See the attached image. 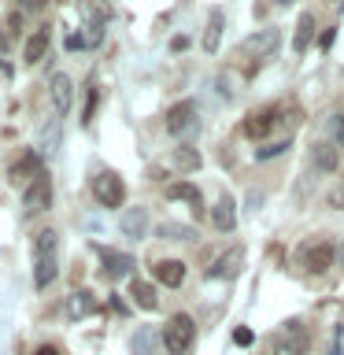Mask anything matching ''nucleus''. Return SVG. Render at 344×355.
<instances>
[{
  "mask_svg": "<svg viewBox=\"0 0 344 355\" xmlns=\"http://www.w3.org/2000/svg\"><path fill=\"white\" fill-rule=\"evenodd\" d=\"M49 93H52V107H55V115H67L74 104V82H71V74H52V82H49Z\"/></svg>",
  "mask_w": 344,
  "mask_h": 355,
  "instance_id": "obj_12",
  "label": "nucleus"
},
{
  "mask_svg": "<svg viewBox=\"0 0 344 355\" xmlns=\"http://www.w3.org/2000/svg\"><path fill=\"white\" fill-rule=\"evenodd\" d=\"M277 44H282V30L277 26H263L244 37V55H252V60H270V55L277 52Z\"/></svg>",
  "mask_w": 344,
  "mask_h": 355,
  "instance_id": "obj_7",
  "label": "nucleus"
},
{
  "mask_svg": "<svg viewBox=\"0 0 344 355\" xmlns=\"http://www.w3.org/2000/svg\"><path fill=\"white\" fill-rule=\"evenodd\" d=\"M326 204L333 207V211H344V182L337 185V189H333V193L326 196Z\"/></svg>",
  "mask_w": 344,
  "mask_h": 355,
  "instance_id": "obj_33",
  "label": "nucleus"
},
{
  "mask_svg": "<svg viewBox=\"0 0 344 355\" xmlns=\"http://www.w3.org/2000/svg\"><path fill=\"white\" fill-rule=\"evenodd\" d=\"M160 340L166 344V352H171V355H189V348H193V340H196V322L189 318L185 311H178V315L166 318Z\"/></svg>",
  "mask_w": 344,
  "mask_h": 355,
  "instance_id": "obj_1",
  "label": "nucleus"
},
{
  "mask_svg": "<svg viewBox=\"0 0 344 355\" xmlns=\"http://www.w3.org/2000/svg\"><path fill=\"white\" fill-rule=\"evenodd\" d=\"M337 263H341V270H344V241H341V248H337Z\"/></svg>",
  "mask_w": 344,
  "mask_h": 355,
  "instance_id": "obj_39",
  "label": "nucleus"
},
{
  "mask_svg": "<svg viewBox=\"0 0 344 355\" xmlns=\"http://www.w3.org/2000/svg\"><path fill=\"white\" fill-rule=\"evenodd\" d=\"M166 200H185V204H193L196 215H204V193H200L193 182H174V185H166Z\"/></svg>",
  "mask_w": 344,
  "mask_h": 355,
  "instance_id": "obj_18",
  "label": "nucleus"
},
{
  "mask_svg": "<svg viewBox=\"0 0 344 355\" xmlns=\"http://www.w3.org/2000/svg\"><path fill=\"white\" fill-rule=\"evenodd\" d=\"M8 52V41H4V33H0V55H4Z\"/></svg>",
  "mask_w": 344,
  "mask_h": 355,
  "instance_id": "obj_40",
  "label": "nucleus"
},
{
  "mask_svg": "<svg viewBox=\"0 0 344 355\" xmlns=\"http://www.w3.org/2000/svg\"><path fill=\"white\" fill-rule=\"evenodd\" d=\"M93 200L100 207H122L126 204V182L115 171H100L93 178Z\"/></svg>",
  "mask_w": 344,
  "mask_h": 355,
  "instance_id": "obj_3",
  "label": "nucleus"
},
{
  "mask_svg": "<svg viewBox=\"0 0 344 355\" xmlns=\"http://www.w3.org/2000/svg\"><path fill=\"white\" fill-rule=\"evenodd\" d=\"M55 274H60V266H55V255H37V259H33V285H37L41 293L55 282Z\"/></svg>",
  "mask_w": 344,
  "mask_h": 355,
  "instance_id": "obj_24",
  "label": "nucleus"
},
{
  "mask_svg": "<svg viewBox=\"0 0 344 355\" xmlns=\"http://www.w3.org/2000/svg\"><path fill=\"white\" fill-rule=\"evenodd\" d=\"M155 340H160V333L152 326H137V333L130 337V352L133 355H152L155 352Z\"/></svg>",
  "mask_w": 344,
  "mask_h": 355,
  "instance_id": "obj_26",
  "label": "nucleus"
},
{
  "mask_svg": "<svg viewBox=\"0 0 344 355\" xmlns=\"http://www.w3.org/2000/svg\"><path fill=\"white\" fill-rule=\"evenodd\" d=\"M171 166L178 174H196L200 171V152L193 148V144H178V148L171 152Z\"/></svg>",
  "mask_w": 344,
  "mask_h": 355,
  "instance_id": "obj_19",
  "label": "nucleus"
},
{
  "mask_svg": "<svg viewBox=\"0 0 344 355\" xmlns=\"http://www.w3.org/2000/svg\"><path fill=\"white\" fill-rule=\"evenodd\" d=\"M215 93H218L222 100H233V96H237V89H233V78H230V74H218V78H215Z\"/></svg>",
  "mask_w": 344,
  "mask_h": 355,
  "instance_id": "obj_29",
  "label": "nucleus"
},
{
  "mask_svg": "<svg viewBox=\"0 0 344 355\" xmlns=\"http://www.w3.org/2000/svg\"><path fill=\"white\" fill-rule=\"evenodd\" d=\"M96 89H89V96H85V111H82V122H85V126H89V122H93V111H96Z\"/></svg>",
  "mask_w": 344,
  "mask_h": 355,
  "instance_id": "obj_32",
  "label": "nucleus"
},
{
  "mask_svg": "<svg viewBox=\"0 0 344 355\" xmlns=\"http://www.w3.org/2000/svg\"><path fill=\"white\" fill-rule=\"evenodd\" d=\"M55 237H60L55 230H37V237H33V259L37 255H55Z\"/></svg>",
  "mask_w": 344,
  "mask_h": 355,
  "instance_id": "obj_28",
  "label": "nucleus"
},
{
  "mask_svg": "<svg viewBox=\"0 0 344 355\" xmlns=\"http://www.w3.org/2000/svg\"><path fill=\"white\" fill-rule=\"evenodd\" d=\"M63 311H67V318H71V322H78V318H89V315L96 311V296L89 293V288H74V293L67 296Z\"/></svg>",
  "mask_w": 344,
  "mask_h": 355,
  "instance_id": "obj_14",
  "label": "nucleus"
},
{
  "mask_svg": "<svg viewBox=\"0 0 344 355\" xmlns=\"http://www.w3.org/2000/svg\"><path fill=\"white\" fill-rule=\"evenodd\" d=\"M152 277L166 288H178L185 282V263L182 259H155L152 263Z\"/></svg>",
  "mask_w": 344,
  "mask_h": 355,
  "instance_id": "obj_13",
  "label": "nucleus"
},
{
  "mask_svg": "<svg viewBox=\"0 0 344 355\" xmlns=\"http://www.w3.org/2000/svg\"><path fill=\"white\" fill-rule=\"evenodd\" d=\"M44 152H55L60 148V122H52V130H44V144H41Z\"/></svg>",
  "mask_w": 344,
  "mask_h": 355,
  "instance_id": "obj_30",
  "label": "nucleus"
},
{
  "mask_svg": "<svg viewBox=\"0 0 344 355\" xmlns=\"http://www.w3.org/2000/svg\"><path fill=\"white\" fill-rule=\"evenodd\" d=\"M33 355H60V348H55V344H41V348L33 352Z\"/></svg>",
  "mask_w": 344,
  "mask_h": 355,
  "instance_id": "obj_38",
  "label": "nucleus"
},
{
  "mask_svg": "<svg viewBox=\"0 0 344 355\" xmlns=\"http://www.w3.org/2000/svg\"><path fill=\"white\" fill-rule=\"evenodd\" d=\"M130 300H133L141 311H155V307H160L155 285H152V282H141V277H133V282H130Z\"/></svg>",
  "mask_w": 344,
  "mask_h": 355,
  "instance_id": "obj_21",
  "label": "nucleus"
},
{
  "mask_svg": "<svg viewBox=\"0 0 344 355\" xmlns=\"http://www.w3.org/2000/svg\"><path fill=\"white\" fill-rule=\"evenodd\" d=\"M233 340H237L241 348H248V344H252V329H237V333H233Z\"/></svg>",
  "mask_w": 344,
  "mask_h": 355,
  "instance_id": "obj_36",
  "label": "nucleus"
},
{
  "mask_svg": "<svg viewBox=\"0 0 344 355\" xmlns=\"http://www.w3.org/2000/svg\"><path fill=\"white\" fill-rule=\"evenodd\" d=\"M82 49H89L85 33H71V37H67V52H82Z\"/></svg>",
  "mask_w": 344,
  "mask_h": 355,
  "instance_id": "obj_34",
  "label": "nucleus"
},
{
  "mask_svg": "<svg viewBox=\"0 0 344 355\" xmlns=\"http://www.w3.org/2000/svg\"><path fill=\"white\" fill-rule=\"evenodd\" d=\"M307 352V329H304V322H285V329L274 337L270 344V355H304Z\"/></svg>",
  "mask_w": 344,
  "mask_h": 355,
  "instance_id": "obj_6",
  "label": "nucleus"
},
{
  "mask_svg": "<svg viewBox=\"0 0 344 355\" xmlns=\"http://www.w3.org/2000/svg\"><path fill=\"white\" fill-rule=\"evenodd\" d=\"M155 237H160V241H174V244H185V241H193L196 233H193V226H185V222L163 218L160 226H155Z\"/></svg>",
  "mask_w": 344,
  "mask_h": 355,
  "instance_id": "obj_22",
  "label": "nucleus"
},
{
  "mask_svg": "<svg viewBox=\"0 0 344 355\" xmlns=\"http://www.w3.org/2000/svg\"><path fill=\"white\" fill-rule=\"evenodd\" d=\"M133 255L126 252H115V248H104L100 252V277L104 282H122V277H130L133 274Z\"/></svg>",
  "mask_w": 344,
  "mask_h": 355,
  "instance_id": "obj_9",
  "label": "nucleus"
},
{
  "mask_svg": "<svg viewBox=\"0 0 344 355\" xmlns=\"http://www.w3.org/2000/svg\"><path fill=\"white\" fill-rule=\"evenodd\" d=\"M49 26H41V30H33L30 37H26V44H22V63L26 67H33V63H41L44 60V52H49Z\"/></svg>",
  "mask_w": 344,
  "mask_h": 355,
  "instance_id": "obj_15",
  "label": "nucleus"
},
{
  "mask_svg": "<svg viewBox=\"0 0 344 355\" xmlns=\"http://www.w3.org/2000/svg\"><path fill=\"white\" fill-rule=\"evenodd\" d=\"M37 174H41V155L33 152V148H26L15 163L8 166V182H11V185H22V189H26Z\"/></svg>",
  "mask_w": 344,
  "mask_h": 355,
  "instance_id": "obj_10",
  "label": "nucleus"
},
{
  "mask_svg": "<svg viewBox=\"0 0 344 355\" xmlns=\"http://www.w3.org/2000/svg\"><path fill=\"white\" fill-rule=\"evenodd\" d=\"M311 37H315V11H300L296 22V37H293V52H307Z\"/></svg>",
  "mask_w": 344,
  "mask_h": 355,
  "instance_id": "obj_25",
  "label": "nucleus"
},
{
  "mask_svg": "<svg viewBox=\"0 0 344 355\" xmlns=\"http://www.w3.org/2000/svg\"><path fill=\"white\" fill-rule=\"evenodd\" d=\"M341 337H344V329L333 333V344H329V355H341Z\"/></svg>",
  "mask_w": 344,
  "mask_h": 355,
  "instance_id": "obj_37",
  "label": "nucleus"
},
{
  "mask_svg": "<svg viewBox=\"0 0 344 355\" xmlns=\"http://www.w3.org/2000/svg\"><path fill=\"white\" fill-rule=\"evenodd\" d=\"M333 263H337V248H333L329 241H307L304 248H300V266H304L307 274H326Z\"/></svg>",
  "mask_w": 344,
  "mask_h": 355,
  "instance_id": "obj_5",
  "label": "nucleus"
},
{
  "mask_svg": "<svg viewBox=\"0 0 344 355\" xmlns=\"http://www.w3.org/2000/svg\"><path fill=\"white\" fill-rule=\"evenodd\" d=\"M274 111H252L248 119H244V137H252V141H263L266 133H270V126H274Z\"/></svg>",
  "mask_w": 344,
  "mask_h": 355,
  "instance_id": "obj_20",
  "label": "nucleus"
},
{
  "mask_svg": "<svg viewBox=\"0 0 344 355\" xmlns=\"http://www.w3.org/2000/svg\"><path fill=\"white\" fill-rule=\"evenodd\" d=\"M337 163H341V155H337V148H333L329 141H318L315 148H311V166H315L318 174H333Z\"/></svg>",
  "mask_w": 344,
  "mask_h": 355,
  "instance_id": "obj_17",
  "label": "nucleus"
},
{
  "mask_svg": "<svg viewBox=\"0 0 344 355\" xmlns=\"http://www.w3.org/2000/svg\"><path fill=\"white\" fill-rule=\"evenodd\" d=\"M326 130L337 137L341 144H344V115H329V122H326Z\"/></svg>",
  "mask_w": 344,
  "mask_h": 355,
  "instance_id": "obj_31",
  "label": "nucleus"
},
{
  "mask_svg": "<svg viewBox=\"0 0 344 355\" xmlns=\"http://www.w3.org/2000/svg\"><path fill=\"white\" fill-rule=\"evenodd\" d=\"M333 41H337V26H326V30H322V37H318V49H329Z\"/></svg>",
  "mask_w": 344,
  "mask_h": 355,
  "instance_id": "obj_35",
  "label": "nucleus"
},
{
  "mask_svg": "<svg viewBox=\"0 0 344 355\" xmlns=\"http://www.w3.org/2000/svg\"><path fill=\"white\" fill-rule=\"evenodd\" d=\"M119 230L126 237H144L148 233V207H126L119 218Z\"/></svg>",
  "mask_w": 344,
  "mask_h": 355,
  "instance_id": "obj_16",
  "label": "nucleus"
},
{
  "mask_svg": "<svg viewBox=\"0 0 344 355\" xmlns=\"http://www.w3.org/2000/svg\"><path fill=\"white\" fill-rule=\"evenodd\" d=\"M241 266H244V248H241V244H230L226 252H218L215 259H211L207 277H211V282H222V277H237Z\"/></svg>",
  "mask_w": 344,
  "mask_h": 355,
  "instance_id": "obj_8",
  "label": "nucleus"
},
{
  "mask_svg": "<svg viewBox=\"0 0 344 355\" xmlns=\"http://www.w3.org/2000/svg\"><path fill=\"white\" fill-rule=\"evenodd\" d=\"M289 148H293V137L266 141V144H259V148H255V159H259V163H266V159H277V155H285Z\"/></svg>",
  "mask_w": 344,
  "mask_h": 355,
  "instance_id": "obj_27",
  "label": "nucleus"
},
{
  "mask_svg": "<svg viewBox=\"0 0 344 355\" xmlns=\"http://www.w3.org/2000/svg\"><path fill=\"white\" fill-rule=\"evenodd\" d=\"M222 26H226V15H222V8H211V11H207V30H204V52H218Z\"/></svg>",
  "mask_w": 344,
  "mask_h": 355,
  "instance_id": "obj_23",
  "label": "nucleus"
},
{
  "mask_svg": "<svg viewBox=\"0 0 344 355\" xmlns=\"http://www.w3.org/2000/svg\"><path fill=\"white\" fill-rule=\"evenodd\" d=\"M211 226H215L218 233H233V230H237V200L222 193L215 200V207H211Z\"/></svg>",
  "mask_w": 344,
  "mask_h": 355,
  "instance_id": "obj_11",
  "label": "nucleus"
},
{
  "mask_svg": "<svg viewBox=\"0 0 344 355\" xmlns=\"http://www.w3.org/2000/svg\"><path fill=\"white\" fill-rule=\"evenodd\" d=\"M52 204V178L49 174H37L33 182L22 189V218H33V215H41L44 207Z\"/></svg>",
  "mask_w": 344,
  "mask_h": 355,
  "instance_id": "obj_4",
  "label": "nucleus"
},
{
  "mask_svg": "<svg viewBox=\"0 0 344 355\" xmlns=\"http://www.w3.org/2000/svg\"><path fill=\"white\" fill-rule=\"evenodd\" d=\"M163 126H166V133H174V137H185V133L200 130V107H196V100H178L174 107H166Z\"/></svg>",
  "mask_w": 344,
  "mask_h": 355,
  "instance_id": "obj_2",
  "label": "nucleus"
}]
</instances>
